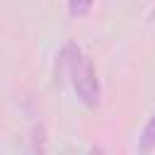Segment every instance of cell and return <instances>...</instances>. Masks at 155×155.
Instances as JSON below:
<instances>
[{"instance_id": "obj_1", "label": "cell", "mask_w": 155, "mask_h": 155, "mask_svg": "<svg viewBox=\"0 0 155 155\" xmlns=\"http://www.w3.org/2000/svg\"><path fill=\"white\" fill-rule=\"evenodd\" d=\"M58 75L68 78L78 99L85 107H90V109L97 107V102H99V80H97L92 61L87 58V53L78 44L68 41L61 48V53H58Z\"/></svg>"}, {"instance_id": "obj_2", "label": "cell", "mask_w": 155, "mask_h": 155, "mask_svg": "<svg viewBox=\"0 0 155 155\" xmlns=\"http://www.w3.org/2000/svg\"><path fill=\"white\" fill-rule=\"evenodd\" d=\"M138 150H140V153H150V150H155V114L145 121V126H143V131H140Z\"/></svg>"}, {"instance_id": "obj_3", "label": "cell", "mask_w": 155, "mask_h": 155, "mask_svg": "<svg viewBox=\"0 0 155 155\" xmlns=\"http://www.w3.org/2000/svg\"><path fill=\"white\" fill-rule=\"evenodd\" d=\"M92 5H94V0H68V12H70V17L78 19V17L90 15Z\"/></svg>"}]
</instances>
